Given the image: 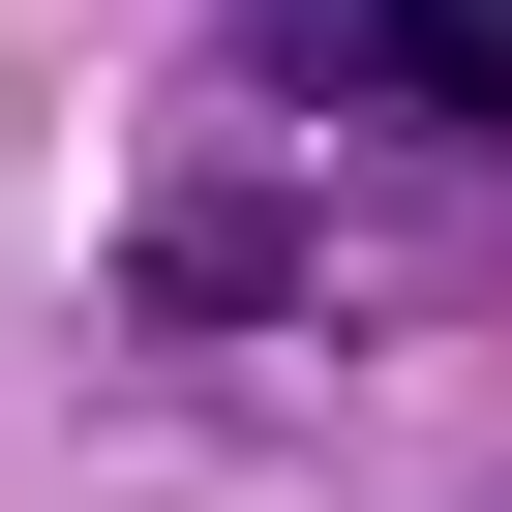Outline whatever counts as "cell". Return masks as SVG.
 <instances>
[{"mask_svg":"<svg viewBox=\"0 0 512 512\" xmlns=\"http://www.w3.org/2000/svg\"><path fill=\"white\" fill-rule=\"evenodd\" d=\"M241 61H272L302 121H452V151H512V0H241Z\"/></svg>","mask_w":512,"mask_h":512,"instance_id":"obj_1","label":"cell"},{"mask_svg":"<svg viewBox=\"0 0 512 512\" xmlns=\"http://www.w3.org/2000/svg\"><path fill=\"white\" fill-rule=\"evenodd\" d=\"M121 302H151V332H272V302H302V181H272V151H181V181L121 211Z\"/></svg>","mask_w":512,"mask_h":512,"instance_id":"obj_2","label":"cell"}]
</instances>
